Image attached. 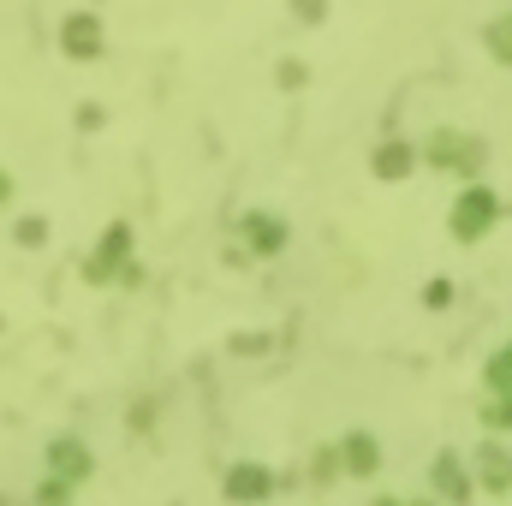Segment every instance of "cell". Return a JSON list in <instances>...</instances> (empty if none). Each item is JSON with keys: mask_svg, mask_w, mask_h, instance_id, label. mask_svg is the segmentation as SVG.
<instances>
[{"mask_svg": "<svg viewBox=\"0 0 512 506\" xmlns=\"http://www.w3.org/2000/svg\"><path fill=\"white\" fill-rule=\"evenodd\" d=\"M495 48H501V54H507V60H512V18H507V24H501V30H495Z\"/></svg>", "mask_w": 512, "mask_h": 506, "instance_id": "6da1fadb", "label": "cell"}]
</instances>
